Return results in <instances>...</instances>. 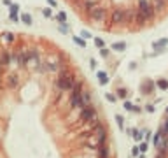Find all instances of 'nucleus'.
<instances>
[{"label":"nucleus","instance_id":"f257e3e1","mask_svg":"<svg viewBox=\"0 0 168 158\" xmlns=\"http://www.w3.org/2000/svg\"><path fill=\"white\" fill-rule=\"evenodd\" d=\"M75 76L72 74V72H68V70H63V72H60V76H58V79H56V88L60 90V91H70L72 88H74V84H75Z\"/></svg>","mask_w":168,"mask_h":158},{"label":"nucleus","instance_id":"f03ea898","mask_svg":"<svg viewBox=\"0 0 168 158\" xmlns=\"http://www.w3.org/2000/svg\"><path fill=\"white\" fill-rule=\"evenodd\" d=\"M137 11L140 12V16L144 18L146 23H151L156 16V9L151 0H137Z\"/></svg>","mask_w":168,"mask_h":158},{"label":"nucleus","instance_id":"7ed1b4c3","mask_svg":"<svg viewBox=\"0 0 168 158\" xmlns=\"http://www.w3.org/2000/svg\"><path fill=\"white\" fill-rule=\"evenodd\" d=\"M44 65H46V72H53V74H60L67 70V63L60 56H46Z\"/></svg>","mask_w":168,"mask_h":158},{"label":"nucleus","instance_id":"20e7f679","mask_svg":"<svg viewBox=\"0 0 168 158\" xmlns=\"http://www.w3.org/2000/svg\"><path fill=\"white\" fill-rule=\"evenodd\" d=\"M89 16H91V19H93L95 23H100V25H105V26L109 25V23H107V19H109V16H110V14H109V12H107V9H105L103 5H100V4H98V5H95V7L89 11Z\"/></svg>","mask_w":168,"mask_h":158},{"label":"nucleus","instance_id":"39448f33","mask_svg":"<svg viewBox=\"0 0 168 158\" xmlns=\"http://www.w3.org/2000/svg\"><path fill=\"white\" fill-rule=\"evenodd\" d=\"M109 21L112 25H124V23H128V9H123V7L114 9L112 14L109 16Z\"/></svg>","mask_w":168,"mask_h":158},{"label":"nucleus","instance_id":"423d86ee","mask_svg":"<svg viewBox=\"0 0 168 158\" xmlns=\"http://www.w3.org/2000/svg\"><path fill=\"white\" fill-rule=\"evenodd\" d=\"M79 118H81V121H84V123H89L91 120H95L96 118V113H95V107L89 104V106H84V107H81V113H79Z\"/></svg>","mask_w":168,"mask_h":158},{"label":"nucleus","instance_id":"0eeeda50","mask_svg":"<svg viewBox=\"0 0 168 158\" xmlns=\"http://www.w3.org/2000/svg\"><path fill=\"white\" fill-rule=\"evenodd\" d=\"M0 63L4 67H9L12 65V49H0Z\"/></svg>","mask_w":168,"mask_h":158},{"label":"nucleus","instance_id":"6e6552de","mask_svg":"<svg viewBox=\"0 0 168 158\" xmlns=\"http://www.w3.org/2000/svg\"><path fill=\"white\" fill-rule=\"evenodd\" d=\"M5 84H7V88H16V86L19 84L18 76H14V74H7V76H5Z\"/></svg>","mask_w":168,"mask_h":158},{"label":"nucleus","instance_id":"1a4fd4ad","mask_svg":"<svg viewBox=\"0 0 168 158\" xmlns=\"http://www.w3.org/2000/svg\"><path fill=\"white\" fill-rule=\"evenodd\" d=\"M79 2H81L82 11H88V12H89L95 5H98V2H96V0H79Z\"/></svg>","mask_w":168,"mask_h":158},{"label":"nucleus","instance_id":"9d476101","mask_svg":"<svg viewBox=\"0 0 168 158\" xmlns=\"http://www.w3.org/2000/svg\"><path fill=\"white\" fill-rule=\"evenodd\" d=\"M167 4H168V0H153V5H154L156 12H161V11H165Z\"/></svg>","mask_w":168,"mask_h":158},{"label":"nucleus","instance_id":"9b49d317","mask_svg":"<svg viewBox=\"0 0 168 158\" xmlns=\"http://www.w3.org/2000/svg\"><path fill=\"white\" fill-rule=\"evenodd\" d=\"M0 39L5 42V44H12L14 42V33H11V32H2V35H0Z\"/></svg>","mask_w":168,"mask_h":158},{"label":"nucleus","instance_id":"f8f14e48","mask_svg":"<svg viewBox=\"0 0 168 158\" xmlns=\"http://www.w3.org/2000/svg\"><path fill=\"white\" fill-rule=\"evenodd\" d=\"M81 102H82V107L91 104V98H89V93H88V91H82V95H81Z\"/></svg>","mask_w":168,"mask_h":158},{"label":"nucleus","instance_id":"ddd939ff","mask_svg":"<svg viewBox=\"0 0 168 158\" xmlns=\"http://www.w3.org/2000/svg\"><path fill=\"white\" fill-rule=\"evenodd\" d=\"M18 11H19L18 5H12V7H11V19H12V21H18Z\"/></svg>","mask_w":168,"mask_h":158},{"label":"nucleus","instance_id":"4468645a","mask_svg":"<svg viewBox=\"0 0 168 158\" xmlns=\"http://www.w3.org/2000/svg\"><path fill=\"white\" fill-rule=\"evenodd\" d=\"M112 49H114V51H124V49H126V44H124V42H117V44H112Z\"/></svg>","mask_w":168,"mask_h":158},{"label":"nucleus","instance_id":"2eb2a0df","mask_svg":"<svg viewBox=\"0 0 168 158\" xmlns=\"http://www.w3.org/2000/svg\"><path fill=\"white\" fill-rule=\"evenodd\" d=\"M168 39H160L158 42H154V49H160V47H163V46H167Z\"/></svg>","mask_w":168,"mask_h":158},{"label":"nucleus","instance_id":"dca6fc26","mask_svg":"<svg viewBox=\"0 0 168 158\" xmlns=\"http://www.w3.org/2000/svg\"><path fill=\"white\" fill-rule=\"evenodd\" d=\"M98 79H100V83H102V84H107V81H109V77H107V74H105V72H98Z\"/></svg>","mask_w":168,"mask_h":158},{"label":"nucleus","instance_id":"f3484780","mask_svg":"<svg viewBox=\"0 0 168 158\" xmlns=\"http://www.w3.org/2000/svg\"><path fill=\"white\" fill-rule=\"evenodd\" d=\"M21 21L26 23V25H32V16H30V14H23V16H21Z\"/></svg>","mask_w":168,"mask_h":158},{"label":"nucleus","instance_id":"a211bd4d","mask_svg":"<svg viewBox=\"0 0 168 158\" xmlns=\"http://www.w3.org/2000/svg\"><path fill=\"white\" fill-rule=\"evenodd\" d=\"M158 86H160L161 90H167L168 88V81L167 79H160V81H158Z\"/></svg>","mask_w":168,"mask_h":158},{"label":"nucleus","instance_id":"6ab92c4d","mask_svg":"<svg viewBox=\"0 0 168 158\" xmlns=\"http://www.w3.org/2000/svg\"><path fill=\"white\" fill-rule=\"evenodd\" d=\"M124 109H128V111H140L138 107H135V106L130 104V102H124Z\"/></svg>","mask_w":168,"mask_h":158},{"label":"nucleus","instance_id":"aec40b11","mask_svg":"<svg viewBox=\"0 0 168 158\" xmlns=\"http://www.w3.org/2000/svg\"><path fill=\"white\" fill-rule=\"evenodd\" d=\"M151 90H153V86H151V84H144V86H142V93H146V95H149V93H151Z\"/></svg>","mask_w":168,"mask_h":158},{"label":"nucleus","instance_id":"412c9836","mask_svg":"<svg viewBox=\"0 0 168 158\" xmlns=\"http://www.w3.org/2000/svg\"><path fill=\"white\" fill-rule=\"evenodd\" d=\"M74 40H75V42H77V46H81V47H84V46H86L84 39H81V37H74Z\"/></svg>","mask_w":168,"mask_h":158},{"label":"nucleus","instance_id":"4be33fe9","mask_svg":"<svg viewBox=\"0 0 168 158\" xmlns=\"http://www.w3.org/2000/svg\"><path fill=\"white\" fill-rule=\"evenodd\" d=\"M95 46H96V47H103V46H105V42H103L102 39H98V37H96V39H95Z\"/></svg>","mask_w":168,"mask_h":158},{"label":"nucleus","instance_id":"5701e85b","mask_svg":"<svg viewBox=\"0 0 168 158\" xmlns=\"http://www.w3.org/2000/svg\"><path fill=\"white\" fill-rule=\"evenodd\" d=\"M58 19H60L61 23H65V19H67V14H65V12H58Z\"/></svg>","mask_w":168,"mask_h":158},{"label":"nucleus","instance_id":"b1692460","mask_svg":"<svg viewBox=\"0 0 168 158\" xmlns=\"http://www.w3.org/2000/svg\"><path fill=\"white\" fill-rule=\"evenodd\" d=\"M42 14H44L46 18H51V16H53V14H51V9H44V11H42Z\"/></svg>","mask_w":168,"mask_h":158},{"label":"nucleus","instance_id":"393cba45","mask_svg":"<svg viewBox=\"0 0 168 158\" xmlns=\"http://www.w3.org/2000/svg\"><path fill=\"white\" fill-rule=\"evenodd\" d=\"M117 93H119V97H126V90H124V88H119Z\"/></svg>","mask_w":168,"mask_h":158},{"label":"nucleus","instance_id":"a878e982","mask_svg":"<svg viewBox=\"0 0 168 158\" xmlns=\"http://www.w3.org/2000/svg\"><path fill=\"white\" fill-rule=\"evenodd\" d=\"M107 98H109V100H110V102H116V97H114V95H112V93H107Z\"/></svg>","mask_w":168,"mask_h":158},{"label":"nucleus","instance_id":"bb28decb","mask_svg":"<svg viewBox=\"0 0 168 158\" xmlns=\"http://www.w3.org/2000/svg\"><path fill=\"white\" fill-rule=\"evenodd\" d=\"M60 32H61V33H68V30H67V28H65V26H63V25H61V26H60Z\"/></svg>","mask_w":168,"mask_h":158},{"label":"nucleus","instance_id":"cd10ccee","mask_svg":"<svg viewBox=\"0 0 168 158\" xmlns=\"http://www.w3.org/2000/svg\"><path fill=\"white\" fill-rule=\"evenodd\" d=\"M91 35H89V32H82V39H89Z\"/></svg>","mask_w":168,"mask_h":158},{"label":"nucleus","instance_id":"c85d7f7f","mask_svg":"<svg viewBox=\"0 0 168 158\" xmlns=\"http://www.w3.org/2000/svg\"><path fill=\"white\" fill-rule=\"evenodd\" d=\"M116 121H117V123L123 127V118H121V116H116Z\"/></svg>","mask_w":168,"mask_h":158},{"label":"nucleus","instance_id":"c756f323","mask_svg":"<svg viewBox=\"0 0 168 158\" xmlns=\"http://www.w3.org/2000/svg\"><path fill=\"white\" fill-rule=\"evenodd\" d=\"M140 151L146 153V151H147V144H142V146H140Z\"/></svg>","mask_w":168,"mask_h":158},{"label":"nucleus","instance_id":"7c9ffc66","mask_svg":"<svg viewBox=\"0 0 168 158\" xmlns=\"http://www.w3.org/2000/svg\"><path fill=\"white\" fill-rule=\"evenodd\" d=\"M4 69H5V67L0 63V81H2V76H4Z\"/></svg>","mask_w":168,"mask_h":158},{"label":"nucleus","instance_id":"2f4dec72","mask_svg":"<svg viewBox=\"0 0 168 158\" xmlns=\"http://www.w3.org/2000/svg\"><path fill=\"white\" fill-rule=\"evenodd\" d=\"M47 4H49L51 7H54V5H56V0H47Z\"/></svg>","mask_w":168,"mask_h":158},{"label":"nucleus","instance_id":"473e14b6","mask_svg":"<svg viewBox=\"0 0 168 158\" xmlns=\"http://www.w3.org/2000/svg\"><path fill=\"white\" fill-rule=\"evenodd\" d=\"M100 53H102V56H107V53H109V51H107V49H103V47H102V51H100Z\"/></svg>","mask_w":168,"mask_h":158},{"label":"nucleus","instance_id":"72a5a7b5","mask_svg":"<svg viewBox=\"0 0 168 158\" xmlns=\"http://www.w3.org/2000/svg\"><path fill=\"white\" fill-rule=\"evenodd\" d=\"M4 4H5V5H11V0H4Z\"/></svg>","mask_w":168,"mask_h":158},{"label":"nucleus","instance_id":"f704fd0d","mask_svg":"<svg viewBox=\"0 0 168 158\" xmlns=\"http://www.w3.org/2000/svg\"><path fill=\"white\" fill-rule=\"evenodd\" d=\"M167 116H168V107H167Z\"/></svg>","mask_w":168,"mask_h":158},{"label":"nucleus","instance_id":"c9c22d12","mask_svg":"<svg viewBox=\"0 0 168 158\" xmlns=\"http://www.w3.org/2000/svg\"><path fill=\"white\" fill-rule=\"evenodd\" d=\"M74 2H79V0H74Z\"/></svg>","mask_w":168,"mask_h":158}]
</instances>
